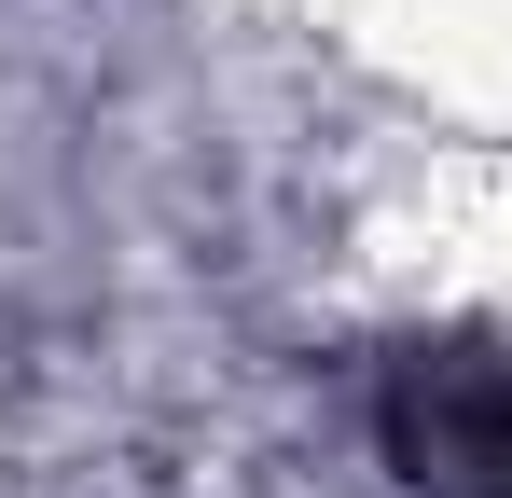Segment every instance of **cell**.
Returning <instances> with one entry per match:
<instances>
[{"label":"cell","mask_w":512,"mask_h":498,"mask_svg":"<svg viewBox=\"0 0 512 498\" xmlns=\"http://www.w3.org/2000/svg\"><path fill=\"white\" fill-rule=\"evenodd\" d=\"M388 457L416 498H512V360H416L388 388Z\"/></svg>","instance_id":"cell-1"}]
</instances>
